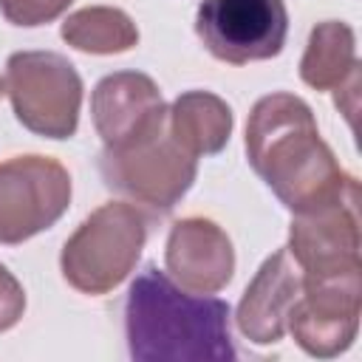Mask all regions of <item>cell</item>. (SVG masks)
Segmentation results:
<instances>
[{
	"label": "cell",
	"mask_w": 362,
	"mask_h": 362,
	"mask_svg": "<svg viewBox=\"0 0 362 362\" xmlns=\"http://www.w3.org/2000/svg\"><path fill=\"white\" fill-rule=\"evenodd\" d=\"M246 156L252 170L294 215L331 201L354 178L322 141L311 107L283 90L255 102L246 122Z\"/></svg>",
	"instance_id": "obj_1"
},
{
	"label": "cell",
	"mask_w": 362,
	"mask_h": 362,
	"mask_svg": "<svg viewBox=\"0 0 362 362\" xmlns=\"http://www.w3.org/2000/svg\"><path fill=\"white\" fill-rule=\"evenodd\" d=\"M127 354L136 362H232L229 303L181 288L147 266L124 303Z\"/></svg>",
	"instance_id": "obj_2"
},
{
	"label": "cell",
	"mask_w": 362,
	"mask_h": 362,
	"mask_svg": "<svg viewBox=\"0 0 362 362\" xmlns=\"http://www.w3.org/2000/svg\"><path fill=\"white\" fill-rule=\"evenodd\" d=\"M99 173L110 189L164 215L192 187L198 158L173 136L164 110L133 139L105 147Z\"/></svg>",
	"instance_id": "obj_3"
},
{
	"label": "cell",
	"mask_w": 362,
	"mask_h": 362,
	"mask_svg": "<svg viewBox=\"0 0 362 362\" xmlns=\"http://www.w3.org/2000/svg\"><path fill=\"white\" fill-rule=\"evenodd\" d=\"M144 243L147 218L136 206L124 201L102 204L65 240L59 255L62 277L82 294H107L136 269Z\"/></svg>",
	"instance_id": "obj_4"
},
{
	"label": "cell",
	"mask_w": 362,
	"mask_h": 362,
	"mask_svg": "<svg viewBox=\"0 0 362 362\" xmlns=\"http://www.w3.org/2000/svg\"><path fill=\"white\" fill-rule=\"evenodd\" d=\"M3 88L17 122L45 139H71L79 127L82 79L57 51H17L6 62Z\"/></svg>",
	"instance_id": "obj_5"
},
{
	"label": "cell",
	"mask_w": 362,
	"mask_h": 362,
	"mask_svg": "<svg viewBox=\"0 0 362 362\" xmlns=\"http://www.w3.org/2000/svg\"><path fill=\"white\" fill-rule=\"evenodd\" d=\"M71 204V175L51 156L0 161V243L17 246L51 229Z\"/></svg>",
	"instance_id": "obj_6"
},
{
	"label": "cell",
	"mask_w": 362,
	"mask_h": 362,
	"mask_svg": "<svg viewBox=\"0 0 362 362\" xmlns=\"http://www.w3.org/2000/svg\"><path fill=\"white\" fill-rule=\"evenodd\" d=\"M362 311V269L303 274L300 297L288 314L294 342L317 356L331 359L351 348Z\"/></svg>",
	"instance_id": "obj_7"
},
{
	"label": "cell",
	"mask_w": 362,
	"mask_h": 362,
	"mask_svg": "<svg viewBox=\"0 0 362 362\" xmlns=\"http://www.w3.org/2000/svg\"><path fill=\"white\" fill-rule=\"evenodd\" d=\"M195 31L221 62H260L283 51L288 11L283 0H204L195 14Z\"/></svg>",
	"instance_id": "obj_8"
},
{
	"label": "cell",
	"mask_w": 362,
	"mask_h": 362,
	"mask_svg": "<svg viewBox=\"0 0 362 362\" xmlns=\"http://www.w3.org/2000/svg\"><path fill=\"white\" fill-rule=\"evenodd\" d=\"M291 257L303 274L356 272L359 260V181L351 178L331 201L297 212L288 226Z\"/></svg>",
	"instance_id": "obj_9"
},
{
	"label": "cell",
	"mask_w": 362,
	"mask_h": 362,
	"mask_svg": "<svg viewBox=\"0 0 362 362\" xmlns=\"http://www.w3.org/2000/svg\"><path fill=\"white\" fill-rule=\"evenodd\" d=\"M164 266L181 288L192 294H215L235 274V249L215 221L181 218L170 229Z\"/></svg>",
	"instance_id": "obj_10"
},
{
	"label": "cell",
	"mask_w": 362,
	"mask_h": 362,
	"mask_svg": "<svg viewBox=\"0 0 362 362\" xmlns=\"http://www.w3.org/2000/svg\"><path fill=\"white\" fill-rule=\"evenodd\" d=\"M303 269L283 246L263 260L238 303V328L255 345H274L288 331V314L300 297Z\"/></svg>",
	"instance_id": "obj_11"
},
{
	"label": "cell",
	"mask_w": 362,
	"mask_h": 362,
	"mask_svg": "<svg viewBox=\"0 0 362 362\" xmlns=\"http://www.w3.org/2000/svg\"><path fill=\"white\" fill-rule=\"evenodd\" d=\"M158 85L141 71H116L96 82L90 93L93 127L105 147H116L141 133L164 113Z\"/></svg>",
	"instance_id": "obj_12"
},
{
	"label": "cell",
	"mask_w": 362,
	"mask_h": 362,
	"mask_svg": "<svg viewBox=\"0 0 362 362\" xmlns=\"http://www.w3.org/2000/svg\"><path fill=\"white\" fill-rule=\"evenodd\" d=\"M167 122L173 136L195 158L221 153L235 124L229 105L209 90H187L175 96V102L167 107Z\"/></svg>",
	"instance_id": "obj_13"
},
{
	"label": "cell",
	"mask_w": 362,
	"mask_h": 362,
	"mask_svg": "<svg viewBox=\"0 0 362 362\" xmlns=\"http://www.w3.org/2000/svg\"><path fill=\"white\" fill-rule=\"evenodd\" d=\"M356 74L362 71L356 59L354 28L342 20L317 23L300 59V79L314 90H337Z\"/></svg>",
	"instance_id": "obj_14"
},
{
	"label": "cell",
	"mask_w": 362,
	"mask_h": 362,
	"mask_svg": "<svg viewBox=\"0 0 362 362\" xmlns=\"http://www.w3.org/2000/svg\"><path fill=\"white\" fill-rule=\"evenodd\" d=\"M62 40L85 54H124L139 42V28L116 6H88L65 17Z\"/></svg>",
	"instance_id": "obj_15"
},
{
	"label": "cell",
	"mask_w": 362,
	"mask_h": 362,
	"mask_svg": "<svg viewBox=\"0 0 362 362\" xmlns=\"http://www.w3.org/2000/svg\"><path fill=\"white\" fill-rule=\"evenodd\" d=\"M74 0H0V11L11 25L34 28L57 20Z\"/></svg>",
	"instance_id": "obj_16"
},
{
	"label": "cell",
	"mask_w": 362,
	"mask_h": 362,
	"mask_svg": "<svg viewBox=\"0 0 362 362\" xmlns=\"http://www.w3.org/2000/svg\"><path fill=\"white\" fill-rule=\"evenodd\" d=\"M25 311V291L20 280L0 263V334L14 328Z\"/></svg>",
	"instance_id": "obj_17"
},
{
	"label": "cell",
	"mask_w": 362,
	"mask_h": 362,
	"mask_svg": "<svg viewBox=\"0 0 362 362\" xmlns=\"http://www.w3.org/2000/svg\"><path fill=\"white\" fill-rule=\"evenodd\" d=\"M3 90H6V88H3V79H0V96H3Z\"/></svg>",
	"instance_id": "obj_18"
}]
</instances>
